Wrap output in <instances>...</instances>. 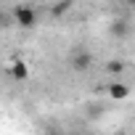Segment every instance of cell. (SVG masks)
<instances>
[{
    "label": "cell",
    "mask_w": 135,
    "mask_h": 135,
    "mask_svg": "<svg viewBox=\"0 0 135 135\" xmlns=\"http://www.w3.org/2000/svg\"><path fill=\"white\" fill-rule=\"evenodd\" d=\"M106 72L117 77V74H122V72H124V64H122V61H109V64H106Z\"/></svg>",
    "instance_id": "7"
},
{
    "label": "cell",
    "mask_w": 135,
    "mask_h": 135,
    "mask_svg": "<svg viewBox=\"0 0 135 135\" xmlns=\"http://www.w3.org/2000/svg\"><path fill=\"white\" fill-rule=\"evenodd\" d=\"M90 66H93V56H90L88 50H77V53L72 56V72L85 74V72H90Z\"/></svg>",
    "instance_id": "3"
},
{
    "label": "cell",
    "mask_w": 135,
    "mask_h": 135,
    "mask_svg": "<svg viewBox=\"0 0 135 135\" xmlns=\"http://www.w3.org/2000/svg\"><path fill=\"white\" fill-rule=\"evenodd\" d=\"M8 74H11L16 82H24V80H29V64H27L24 58H13V61L8 64Z\"/></svg>",
    "instance_id": "2"
},
{
    "label": "cell",
    "mask_w": 135,
    "mask_h": 135,
    "mask_svg": "<svg viewBox=\"0 0 135 135\" xmlns=\"http://www.w3.org/2000/svg\"><path fill=\"white\" fill-rule=\"evenodd\" d=\"M74 8V0H58V3H53V8H50V16H56V19H61V16H66Z\"/></svg>",
    "instance_id": "5"
},
{
    "label": "cell",
    "mask_w": 135,
    "mask_h": 135,
    "mask_svg": "<svg viewBox=\"0 0 135 135\" xmlns=\"http://www.w3.org/2000/svg\"><path fill=\"white\" fill-rule=\"evenodd\" d=\"M3 21H6V16H3V11H0V27H3Z\"/></svg>",
    "instance_id": "8"
},
{
    "label": "cell",
    "mask_w": 135,
    "mask_h": 135,
    "mask_svg": "<svg viewBox=\"0 0 135 135\" xmlns=\"http://www.w3.org/2000/svg\"><path fill=\"white\" fill-rule=\"evenodd\" d=\"M111 35H114L117 40L127 37V35H130V21H127V19H119V21H114V27H111Z\"/></svg>",
    "instance_id": "6"
},
{
    "label": "cell",
    "mask_w": 135,
    "mask_h": 135,
    "mask_svg": "<svg viewBox=\"0 0 135 135\" xmlns=\"http://www.w3.org/2000/svg\"><path fill=\"white\" fill-rule=\"evenodd\" d=\"M109 95H111L114 101H124V98L130 95V85H124V82H111V85H109Z\"/></svg>",
    "instance_id": "4"
},
{
    "label": "cell",
    "mask_w": 135,
    "mask_h": 135,
    "mask_svg": "<svg viewBox=\"0 0 135 135\" xmlns=\"http://www.w3.org/2000/svg\"><path fill=\"white\" fill-rule=\"evenodd\" d=\"M13 21L21 27V29H32L37 24V11L32 6H16L13 8Z\"/></svg>",
    "instance_id": "1"
}]
</instances>
